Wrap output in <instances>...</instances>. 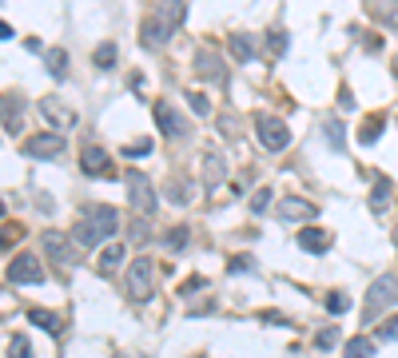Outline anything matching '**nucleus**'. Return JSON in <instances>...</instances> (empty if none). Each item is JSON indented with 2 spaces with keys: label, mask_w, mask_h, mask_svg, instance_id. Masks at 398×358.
Here are the masks:
<instances>
[{
  "label": "nucleus",
  "mask_w": 398,
  "mask_h": 358,
  "mask_svg": "<svg viewBox=\"0 0 398 358\" xmlns=\"http://www.w3.org/2000/svg\"><path fill=\"white\" fill-rule=\"evenodd\" d=\"M231 56L251 60V56H255V40H251L247 32H235V36H231Z\"/></svg>",
  "instance_id": "obj_22"
},
{
  "label": "nucleus",
  "mask_w": 398,
  "mask_h": 358,
  "mask_svg": "<svg viewBox=\"0 0 398 358\" xmlns=\"http://www.w3.org/2000/svg\"><path fill=\"white\" fill-rule=\"evenodd\" d=\"M80 168L88 171V175L104 179V175H116V168H112V156L100 143H88V148L80 151Z\"/></svg>",
  "instance_id": "obj_10"
},
{
  "label": "nucleus",
  "mask_w": 398,
  "mask_h": 358,
  "mask_svg": "<svg viewBox=\"0 0 398 358\" xmlns=\"http://www.w3.org/2000/svg\"><path fill=\"white\" fill-rule=\"evenodd\" d=\"M0 40H12V28L4 24V20H0Z\"/></svg>",
  "instance_id": "obj_43"
},
{
  "label": "nucleus",
  "mask_w": 398,
  "mask_h": 358,
  "mask_svg": "<svg viewBox=\"0 0 398 358\" xmlns=\"http://www.w3.org/2000/svg\"><path fill=\"white\" fill-rule=\"evenodd\" d=\"M347 307H350V298L343 295V291H330V295H327V310H330V315H343Z\"/></svg>",
  "instance_id": "obj_32"
},
{
  "label": "nucleus",
  "mask_w": 398,
  "mask_h": 358,
  "mask_svg": "<svg viewBox=\"0 0 398 358\" xmlns=\"http://www.w3.org/2000/svg\"><path fill=\"white\" fill-rule=\"evenodd\" d=\"M275 211H279V219H283V223H303V219H315L318 215L315 203H311V199H298V195H283Z\"/></svg>",
  "instance_id": "obj_11"
},
{
  "label": "nucleus",
  "mask_w": 398,
  "mask_h": 358,
  "mask_svg": "<svg viewBox=\"0 0 398 358\" xmlns=\"http://www.w3.org/2000/svg\"><path fill=\"white\" fill-rule=\"evenodd\" d=\"M295 239H298V247L303 251H315V255H323V251L330 247V231L327 227H303Z\"/></svg>",
  "instance_id": "obj_17"
},
{
  "label": "nucleus",
  "mask_w": 398,
  "mask_h": 358,
  "mask_svg": "<svg viewBox=\"0 0 398 358\" xmlns=\"http://www.w3.org/2000/svg\"><path fill=\"white\" fill-rule=\"evenodd\" d=\"M119 231V211L108 203H88L76 211V227H72V243L76 247H100L112 243V235Z\"/></svg>",
  "instance_id": "obj_1"
},
{
  "label": "nucleus",
  "mask_w": 398,
  "mask_h": 358,
  "mask_svg": "<svg viewBox=\"0 0 398 358\" xmlns=\"http://www.w3.org/2000/svg\"><path fill=\"white\" fill-rule=\"evenodd\" d=\"M183 243H188V227H176V231H168V247H183Z\"/></svg>",
  "instance_id": "obj_39"
},
{
  "label": "nucleus",
  "mask_w": 398,
  "mask_h": 358,
  "mask_svg": "<svg viewBox=\"0 0 398 358\" xmlns=\"http://www.w3.org/2000/svg\"><path fill=\"white\" fill-rule=\"evenodd\" d=\"M44 251H48L56 263H64V267L76 263V243H72L64 231H44Z\"/></svg>",
  "instance_id": "obj_12"
},
{
  "label": "nucleus",
  "mask_w": 398,
  "mask_h": 358,
  "mask_svg": "<svg viewBox=\"0 0 398 358\" xmlns=\"http://www.w3.org/2000/svg\"><path fill=\"white\" fill-rule=\"evenodd\" d=\"M64 151V136H56V131H36V136L24 139V156L32 159H48V156H60Z\"/></svg>",
  "instance_id": "obj_8"
},
{
  "label": "nucleus",
  "mask_w": 398,
  "mask_h": 358,
  "mask_svg": "<svg viewBox=\"0 0 398 358\" xmlns=\"http://www.w3.org/2000/svg\"><path fill=\"white\" fill-rule=\"evenodd\" d=\"M92 60H96V68H108V64H116V44H100Z\"/></svg>",
  "instance_id": "obj_30"
},
{
  "label": "nucleus",
  "mask_w": 398,
  "mask_h": 358,
  "mask_svg": "<svg viewBox=\"0 0 398 358\" xmlns=\"http://www.w3.org/2000/svg\"><path fill=\"white\" fill-rule=\"evenodd\" d=\"M378 342H398V315L394 318H387V322H382V327H378Z\"/></svg>",
  "instance_id": "obj_29"
},
{
  "label": "nucleus",
  "mask_w": 398,
  "mask_h": 358,
  "mask_svg": "<svg viewBox=\"0 0 398 358\" xmlns=\"http://www.w3.org/2000/svg\"><path fill=\"white\" fill-rule=\"evenodd\" d=\"M128 295L131 298H148L151 295V259L148 255L131 259V267H128Z\"/></svg>",
  "instance_id": "obj_6"
},
{
  "label": "nucleus",
  "mask_w": 398,
  "mask_h": 358,
  "mask_svg": "<svg viewBox=\"0 0 398 358\" xmlns=\"http://www.w3.org/2000/svg\"><path fill=\"white\" fill-rule=\"evenodd\" d=\"M315 342H318V347H323V350H330V347H335V342H338V327L318 330V338H315Z\"/></svg>",
  "instance_id": "obj_37"
},
{
  "label": "nucleus",
  "mask_w": 398,
  "mask_h": 358,
  "mask_svg": "<svg viewBox=\"0 0 398 358\" xmlns=\"http://www.w3.org/2000/svg\"><path fill=\"white\" fill-rule=\"evenodd\" d=\"M28 318L32 322H36L40 330H48V335H60V330H64V322H60V315H52V310H28Z\"/></svg>",
  "instance_id": "obj_19"
},
{
  "label": "nucleus",
  "mask_w": 398,
  "mask_h": 358,
  "mask_svg": "<svg viewBox=\"0 0 398 358\" xmlns=\"http://www.w3.org/2000/svg\"><path fill=\"white\" fill-rule=\"evenodd\" d=\"M156 12H159L163 20H168L171 28H179V24H183V16H188V4H159Z\"/></svg>",
  "instance_id": "obj_23"
},
{
  "label": "nucleus",
  "mask_w": 398,
  "mask_h": 358,
  "mask_svg": "<svg viewBox=\"0 0 398 358\" xmlns=\"http://www.w3.org/2000/svg\"><path fill=\"white\" fill-rule=\"evenodd\" d=\"M168 195H171V203H188V199H191V183H188V179H171Z\"/></svg>",
  "instance_id": "obj_26"
},
{
  "label": "nucleus",
  "mask_w": 398,
  "mask_h": 358,
  "mask_svg": "<svg viewBox=\"0 0 398 358\" xmlns=\"http://www.w3.org/2000/svg\"><path fill=\"white\" fill-rule=\"evenodd\" d=\"M375 16H378V20H390V24H398V9H387V4H378Z\"/></svg>",
  "instance_id": "obj_40"
},
{
  "label": "nucleus",
  "mask_w": 398,
  "mask_h": 358,
  "mask_svg": "<svg viewBox=\"0 0 398 358\" xmlns=\"http://www.w3.org/2000/svg\"><path fill=\"white\" fill-rule=\"evenodd\" d=\"M0 215H4V203H0Z\"/></svg>",
  "instance_id": "obj_45"
},
{
  "label": "nucleus",
  "mask_w": 398,
  "mask_h": 358,
  "mask_svg": "<svg viewBox=\"0 0 398 358\" xmlns=\"http://www.w3.org/2000/svg\"><path fill=\"white\" fill-rule=\"evenodd\" d=\"M9 243H12V239H9V235H4V231H0V251L9 247Z\"/></svg>",
  "instance_id": "obj_44"
},
{
  "label": "nucleus",
  "mask_w": 398,
  "mask_h": 358,
  "mask_svg": "<svg viewBox=\"0 0 398 358\" xmlns=\"http://www.w3.org/2000/svg\"><path fill=\"white\" fill-rule=\"evenodd\" d=\"M0 124L9 131H20V124H24V99L20 96H0Z\"/></svg>",
  "instance_id": "obj_15"
},
{
  "label": "nucleus",
  "mask_w": 398,
  "mask_h": 358,
  "mask_svg": "<svg viewBox=\"0 0 398 358\" xmlns=\"http://www.w3.org/2000/svg\"><path fill=\"white\" fill-rule=\"evenodd\" d=\"M171 24L163 16H159V12H148V16H144V24H139V40H144V44H148V48H163V44H168L171 40Z\"/></svg>",
  "instance_id": "obj_7"
},
{
  "label": "nucleus",
  "mask_w": 398,
  "mask_h": 358,
  "mask_svg": "<svg viewBox=\"0 0 398 358\" xmlns=\"http://www.w3.org/2000/svg\"><path fill=\"white\" fill-rule=\"evenodd\" d=\"M199 287H203V278L195 275V278H188V283H183V291H179V295H195Z\"/></svg>",
  "instance_id": "obj_41"
},
{
  "label": "nucleus",
  "mask_w": 398,
  "mask_h": 358,
  "mask_svg": "<svg viewBox=\"0 0 398 358\" xmlns=\"http://www.w3.org/2000/svg\"><path fill=\"white\" fill-rule=\"evenodd\" d=\"M215 128L223 131V139H239V131H235V116H219V119H215Z\"/></svg>",
  "instance_id": "obj_36"
},
{
  "label": "nucleus",
  "mask_w": 398,
  "mask_h": 358,
  "mask_svg": "<svg viewBox=\"0 0 398 358\" xmlns=\"http://www.w3.org/2000/svg\"><path fill=\"white\" fill-rule=\"evenodd\" d=\"M382 124H387V119L378 116V112H375V116H367V119H362V128H358V143H375V139L382 136Z\"/></svg>",
  "instance_id": "obj_20"
},
{
  "label": "nucleus",
  "mask_w": 398,
  "mask_h": 358,
  "mask_svg": "<svg viewBox=\"0 0 398 358\" xmlns=\"http://www.w3.org/2000/svg\"><path fill=\"white\" fill-rule=\"evenodd\" d=\"M188 104H191L195 116H208V112H211V99L203 96V92H188Z\"/></svg>",
  "instance_id": "obj_31"
},
{
  "label": "nucleus",
  "mask_w": 398,
  "mask_h": 358,
  "mask_svg": "<svg viewBox=\"0 0 398 358\" xmlns=\"http://www.w3.org/2000/svg\"><path fill=\"white\" fill-rule=\"evenodd\" d=\"M40 116L48 119V131H56V136L76 128V112H72L60 96H44V99H40Z\"/></svg>",
  "instance_id": "obj_5"
},
{
  "label": "nucleus",
  "mask_w": 398,
  "mask_h": 358,
  "mask_svg": "<svg viewBox=\"0 0 398 358\" xmlns=\"http://www.w3.org/2000/svg\"><path fill=\"white\" fill-rule=\"evenodd\" d=\"M394 303H398V275H378L367 287V298H362V322H375Z\"/></svg>",
  "instance_id": "obj_2"
},
{
  "label": "nucleus",
  "mask_w": 398,
  "mask_h": 358,
  "mask_svg": "<svg viewBox=\"0 0 398 358\" xmlns=\"http://www.w3.org/2000/svg\"><path fill=\"white\" fill-rule=\"evenodd\" d=\"M199 163H203V188L215 191L219 183H223V175H227V163H223V156H219V151H203V159H199Z\"/></svg>",
  "instance_id": "obj_14"
},
{
  "label": "nucleus",
  "mask_w": 398,
  "mask_h": 358,
  "mask_svg": "<svg viewBox=\"0 0 398 358\" xmlns=\"http://www.w3.org/2000/svg\"><path fill=\"white\" fill-rule=\"evenodd\" d=\"M9 278L12 283H44V263L24 251V255H16L9 263Z\"/></svg>",
  "instance_id": "obj_9"
},
{
  "label": "nucleus",
  "mask_w": 398,
  "mask_h": 358,
  "mask_svg": "<svg viewBox=\"0 0 398 358\" xmlns=\"http://www.w3.org/2000/svg\"><path fill=\"white\" fill-rule=\"evenodd\" d=\"M271 195H275L271 188H259L255 195H251V211H255V215H263V211L271 207Z\"/></svg>",
  "instance_id": "obj_28"
},
{
  "label": "nucleus",
  "mask_w": 398,
  "mask_h": 358,
  "mask_svg": "<svg viewBox=\"0 0 398 358\" xmlns=\"http://www.w3.org/2000/svg\"><path fill=\"white\" fill-rule=\"evenodd\" d=\"M195 72L203 80H211V84H223V80H227V72H223V60H219L215 52H199V56H195Z\"/></svg>",
  "instance_id": "obj_16"
},
{
  "label": "nucleus",
  "mask_w": 398,
  "mask_h": 358,
  "mask_svg": "<svg viewBox=\"0 0 398 358\" xmlns=\"http://www.w3.org/2000/svg\"><path fill=\"white\" fill-rule=\"evenodd\" d=\"M148 235H151V227L144 219H136V223H131V239H136V243H148Z\"/></svg>",
  "instance_id": "obj_38"
},
{
  "label": "nucleus",
  "mask_w": 398,
  "mask_h": 358,
  "mask_svg": "<svg viewBox=\"0 0 398 358\" xmlns=\"http://www.w3.org/2000/svg\"><path fill=\"white\" fill-rule=\"evenodd\" d=\"M119 263H124V243H104L100 247V255H96V267L104 271V275H112V271H119Z\"/></svg>",
  "instance_id": "obj_18"
},
{
  "label": "nucleus",
  "mask_w": 398,
  "mask_h": 358,
  "mask_svg": "<svg viewBox=\"0 0 398 358\" xmlns=\"http://www.w3.org/2000/svg\"><path fill=\"white\" fill-rule=\"evenodd\" d=\"M124 183H128V203L139 211V219L151 215V211H156V188H151V179L139 168H131L128 175H124Z\"/></svg>",
  "instance_id": "obj_3"
},
{
  "label": "nucleus",
  "mask_w": 398,
  "mask_h": 358,
  "mask_svg": "<svg viewBox=\"0 0 398 358\" xmlns=\"http://www.w3.org/2000/svg\"><path fill=\"white\" fill-rule=\"evenodd\" d=\"M267 52H271V56H283V52H287V32H271V36H267Z\"/></svg>",
  "instance_id": "obj_33"
},
{
  "label": "nucleus",
  "mask_w": 398,
  "mask_h": 358,
  "mask_svg": "<svg viewBox=\"0 0 398 358\" xmlns=\"http://www.w3.org/2000/svg\"><path fill=\"white\" fill-rule=\"evenodd\" d=\"M48 64H52V76H56V80L68 76V52H64V48H52L48 52Z\"/></svg>",
  "instance_id": "obj_25"
},
{
  "label": "nucleus",
  "mask_w": 398,
  "mask_h": 358,
  "mask_svg": "<svg viewBox=\"0 0 398 358\" xmlns=\"http://www.w3.org/2000/svg\"><path fill=\"white\" fill-rule=\"evenodd\" d=\"M323 131H327V139L335 143V148H343V124H338V119H327V124H323Z\"/></svg>",
  "instance_id": "obj_35"
},
{
  "label": "nucleus",
  "mask_w": 398,
  "mask_h": 358,
  "mask_svg": "<svg viewBox=\"0 0 398 358\" xmlns=\"http://www.w3.org/2000/svg\"><path fill=\"white\" fill-rule=\"evenodd\" d=\"M156 124H159V131H163L168 139L188 136V124H183V116H179L171 104H156Z\"/></svg>",
  "instance_id": "obj_13"
},
{
  "label": "nucleus",
  "mask_w": 398,
  "mask_h": 358,
  "mask_svg": "<svg viewBox=\"0 0 398 358\" xmlns=\"http://www.w3.org/2000/svg\"><path fill=\"white\" fill-rule=\"evenodd\" d=\"M124 156H151V139H136V143H124Z\"/></svg>",
  "instance_id": "obj_34"
},
{
  "label": "nucleus",
  "mask_w": 398,
  "mask_h": 358,
  "mask_svg": "<svg viewBox=\"0 0 398 358\" xmlns=\"http://www.w3.org/2000/svg\"><path fill=\"white\" fill-rule=\"evenodd\" d=\"M347 358H375V338L355 335V338L347 342Z\"/></svg>",
  "instance_id": "obj_21"
},
{
  "label": "nucleus",
  "mask_w": 398,
  "mask_h": 358,
  "mask_svg": "<svg viewBox=\"0 0 398 358\" xmlns=\"http://www.w3.org/2000/svg\"><path fill=\"white\" fill-rule=\"evenodd\" d=\"M255 136H259V143L267 151H283L291 143V131H287V124L279 116H267V112H259L255 116Z\"/></svg>",
  "instance_id": "obj_4"
},
{
  "label": "nucleus",
  "mask_w": 398,
  "mask_h": 358,
  "mask_svg": "<svg viewBox=\"0 0 398 358\" xmlns=\"http://www.w3.org/2000/svg\"><path fill=\"white\" fill-rule=\"evenodd\" d=\"M387 199H390V179H387V175H375V195H370L375 211H382V207H387Z\"/></svg>",
  "instance_id": "obj_24"
},
{
  "label": "nucleus",
  "mask_w": 398,
  "mask_h": 358,
  "mask_svg": "<svg viewBox=\"0 0 398 358\" xmlns=\"http://www.w3.org/2000/svg\"><path fill=\"white\" fill-rule=\"evenodd\" d=\"M227 271H231V275H239V271H251V263H247V259H231Z\"/></svg>",
  "instance_id": "obj_42"
},
{
  "label": "nucleus",
  "mask_w": 398,
  "mask_h": 358,
  "mask_svg": "<svg viewBox=\"0 0 398 358\" xmlns=\"http://www.w3.org/2000/svg\"><path fill=\"white\" fill-rule=\"evenodd\" d=\"M9 358H32V342H28L24 335H16V338L9 342Z\"/></svg>",
  "instance_id": "obj_27"
}]
</instances>
